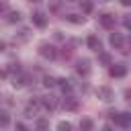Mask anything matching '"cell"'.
<instances>
[{
  "instance_id": "obj_8",
  "label": "cell",
  "mask_w": 131,
  "mask_h": 131,
  "mask_svg": "<svg viewBox=\"0 0 131 131\" xmlns=\"http://www.w3.org/2000/svg\"><path fill=\"white\" fill-rule=\"evenodd\" d=\"M61 106H63L66 111H76V108H78V98H74V96H66L63 102H61Z\"/></svg>"
},
{
  "instance_id": "obj_12",
  "label": "cell",
  "mask_w": 131,
  "mask_h": 131,
  "mask_svg": "<svg viewBox=\"0 0 131 131\" xmlns=\"http://www.w3.org/2000/svg\"><path fill=\"white\" fill-rule=\"evenodd\" d=\"M55 84L63 90V92H70L72 90V84H70V80H66V78H59V80H55Z\"/></svg>"
},
{
  "instance_id": "obj_29",
  "label": "cell",
  "mask_w": 131,
  "mask_h": 131,
  "mask_svg": "<svg viewBox=\"0 0 131 131\" xmlns=\"http://www.w3.org/2000/svg\"><path fill=\"white\" fill-rule=\"evenodd\" d=\"M68 2H76V0H68Z\"/></svg>"
},
{
  "instance_id": "obj_4",
  "label": "cell",
  "mask_w": 131,
  "mask_h": 131,
  "mask_svg": "<svg viewBox=\"0 0 131 131\" xmlns=\"http://www.w3.org/2000/svg\"><path fill=\"white\" fill-rule=\"evenodd\" d=\"M108 74H111L113 78H125V76H127V66H125V63H111Z\"/></svg>"
},
{
  "instance_id": "obj_2",
  "label": "cell",
  "mask_w": 131,
  "mask_h": 131,
  "mask_svg": "<svg viewBox=\"0 0 131 131\" xmlns=\"http://www.w3.org/2000/svg\"><path fill=\"white\" fill-rule=\"evenodd\" d=\"M39 53H41V57H45V59H55V57H57V49H55L53 45H49V43H41V45H39Z\"/></svg>"
},
{
  "instance_id": "obj_17",
  "label": "cell",
  "mask_w": 131,
  "mask_h": 131,
  "mask_svg": "<svg viewBox=\"0 0 131 131\" xmlns=\"http://www.w3.org/2000/svg\"><path fill=\"white\" fill-rule=\"evenodd\" d=\"M8 125H10V117L4 111H0V127H8Z\"/></svg>"
},
{
  "instance_id": "obj_6",
  "label": "cell",
  "mask_w": 131,
  "mask_h": 131,
  "mask_svg": "<svg viewBox=\"0 0 131 131\" xmlns=\"http://www.w3.org/2000/svg\"><path fill=\"white\" fill-rule=\"evenodd\" d=\"M41 106H45L47 111H55L57 98H55V96H43V98H41Z\"/></svg>"
},
{
  "instance_id": "obj_30",
  "label": "cell",
  "mask_w": 131,
  "mask_h": 131,
  "mask_svg": "<svg viewBox=\"0 0 131 131\" xmlns=\"http://www.w3.org/2000/svg\"><path fill=\"white\" fill-rule=\"evenodd\" d=\"M31 2H39V0H31Z\"/></svg>"
},
{
  "instance_id": "obj_23",
  "label": "cell",
  "mask_w": 131,
  "mask_h": 131,
  "mask_svg": "<svg viewBox=\"0 0 131 131\" xmlns=\"http://www.w3.org/2000/svg\"><path fill=\"white\" fill-rule=\"evenodd\" d=\"M8 10V0H0V12H6Z\"/></svg>"
},
{
  "instance_id": "obj_22",
  "label": "cell",
  "mask_w": 131,
  "mask_h": 131,
  "mask_svg": "<svg viewBox=\"0 0 131 131\" xmlns=\"http://www.w3.org/2000/svg\"><path fill=\"white\" fill-rule=\"evenodd\" d=\"M8 72H16V74H20V63H10V68H8Z\"/></svg>"
},
{
  "instance_id": "obj_14",
  "label": "cell",
  "mask_w": 131,
  "mask_h": 131,
  "mask_svg": "<svg viewBox=\"0 0 131 131\" xmlns=\"http://www.w3.org/2000/svg\"><path fill=\"white\" fill-rule=\"evenodd\" d=\"M94 129V123L90 119H82L80 121V131H92Z\"/></svg>"
},
{
  "instance_id": "obj_13",
  "label": "cell",
  "mask_w": 131,
  "mask_h": 131,
  "mask_svg": "<svg viewBox=\"0 0 131 131\" xmlns=\"http://www.w3.org/2000/svg\"><path fill=\"white\" fill-rule=\"evenodd\" d=\"M35 129H37V131H49V121H47V119H37Z\"/></svg>"
},
{
  "instance_id": "obj_26",
  "label": "cell",
  "mask_w": 131,
  "mask_h": 131,
  "mask_svg": "<svg viewBox=\"0 0 131 131\" xmlns=\"http://www.w3.org/2000/svg\"><path fill=\"white\" fill-rule=\"evenodd\" d=\"M121 4H123V6H129V4H131V0H121Z\"/></svg>"
},
{
  "instance_id": "obj_25",
  "label": "cell",
  "mask_w": 131,
  "mask_h": 131,
  "mask_svg": "<svg viewBox=\"0 0 131 131\" xmlns=\"http://www.w3.org/2000/svg\"><path fill=\"white\" fill-rule=\"evenodd\" d=\"M123 25H125V29H129V27H131V20H129V16H125V18H123Z\"/></svg>"
},
{
  "instance_id": "obj_21",
  "label": "cell",
  "mask_w": 131,
  "mask_h": 131,
  "mask_svg": "<svg viewBox=\"0 0 131 131\" xmlns=\"http://www.w3.org/2000/svg\"><path fill=\"white\" fill-rule=\"evenodd\" d=\"M98 57H100V61H102V63H111V61H113L108 53H98Z\"/></svg>"
},
{
  "instance_id": "obj_15",
  "label": "cell",
  "mask_w": 131,
  "mask_h": 131,
  "mask_svg": "<svg viewBox=\"0 0 131 131\" xmlns=\"http://www.w3.org/2000/svg\"><path fill=\"white\" fill-rule=\"evenodd\" d=\"M80 6H82V10L88 14V12H92V8H94V4H92V0H82L80 2Z\"/></svg>"
},
{
  "instance_id": "obj_19",
  "label": "cell",
  "mask_w": 131,
  "mask_h": 131,
  "mask_svg": "<svg viewBox=\"0 0 131 131\" xmlns=\"http://www.w3.org/2000/svg\"><path fill=\"white\" fill-rule=\"evenodd\" d=\"M57 129H59V131H72V123H68V121H61V123L57 125Z\"/></svg>"
},
{
  "instance_id": "obj_3",
  "label": "cell",
  "mask_w": 131,
  "mask_h": 131,
  "mask_svg": "<svg viewBox=\"0 0 131 131\" xmlns=\"http://www.w3.org/2000/svg\"><path fill=\"white\" fill-rule=\"evenodd\" d=\"M98 23H100V27H104L106 31H113V29H115V16H113L111 12L98 14Z\"/></svg>"
},
{
  "instance_id": "obj_18",
  "label": "cell",
  "mask_w": 131,
  "mask_h": 131,
  "mask_svg": "<svg viewBox=\"0 0 131 131\" xmlns=\"http://www.w3.org/2000/svg\"><path fill=\"white\" fill-rule=\"evenodd\" d=\"M18 20H20V12L18 10H14V12L8 14V23H18Z\"/></svg>"
},
{
  "instance_id": "obj_16",
  "label": "cell",
  "mask_w": 131,
  "mask_h": 131,
  "mask_svg": "<svg viewBox=\"0 0 131 131\" xmlns=\"http://www.w3.org/2000/svg\"><path fill=\"white\" fill-rule=\"evenodd\" d=\"M66 18H68L70 23H74V25H82V23H84V16H80V14H68Z\"/></svg>"
},
{
  "instance_id": "obj_28",
  "label": "cell",
  "mask_w": 131,
  "mask_h": 131,
  "mask_svg": "<svg viewBox=\"0 0 131 131\" xmlns=\"http://www.w3.org/2000/svg\"><path fill=\"white\" fill-rule=\"evenodd\" d=\"M102 131H115V129H113V127H104Z\"/></svg>"
},
{
  "instance_id": "obj_20",
  "label": "cell",
  "mask_w": 131,
  "mask_h": 131,
  "mask_svg": "<svg viewBox=\"0 0 131 131\" xmlns=\"http://www.w3.org/2000/svg\"><path fill=\"white\" fill-rule=\"evenodd\" d=\"M43 84H45L47 88H51V86H55V80H53L51 76H45V78H43Z\"/></svg>"
},
{
  "instance_id": "obj_11",
  "label": "cell",
  "mask_w": 131,
  "mask_h": 131,
  "mask_svg": "<svg viewBox=\"0 0 131 131\" xmlns=\"http://www.w3.org/2000/svg\"><path fill=\"white\" fill-rule=\"evenodd\" d=\"M98 96H100L102 100H113V90L106 88V86H100V88H98Z\"/></svg>"
},
{
  "instance_id": "obj_24",
  "label": "cell",
  "mask_w": 131,
  "mask_h": 131,
  "mask_svg": "<svg viewBox=\"0 0 131 131\" xmlns=\"http://www.w3.org/2000/svg\"><path fill=\"white\" fill-rule=\"evenodd\" d=\"M14 131H29V129H27L23 123H16V125H14Z\"/></svg>"
},
{
  "instance_id": "obj_9",
  "label": "cell",
  "mask_w": 131,
  "mask_h": 131,
  "mask_svg": "<svg viewBox=\"0 0 131 131\" xmlns=\"http://www.w3.org/2000/svg\"><path fill=\"white\" fill-rule=\"evenodd\" d=\"M76 72L82 74V76H86V74L90 72V61H88V59H80V61L76 63Z\"/></svg>"
},
{
  "instance_id": "obj_7",
  "label": "cell",
  "mask_w": 131,
  "mask_h": 131,
  "mask_svg": "<svg viewBox=\"0 0 131 131\" xmlns=\"http://www.w3.org/2000/svg\"><path fill=\"white\" fill-rule=\"evenodd\" d=\"M108 43H111L113 47H117V49H123V35H121V33H111Z\"/></svg>"
},
{
  "instance_id": "obj_1",
  "label": "cell",
  "mask_w": 131,
  "mask_h": 131,
  "mask_svg": "<svg viewBox=\"0 0 131 131\" xmlns=\"http://www.w3.org/2000/svg\"><path fill=\"white\" fill-rule=\"evenodd\" d=\"M111 121L113 123H117V125H121V127H129L131 125V115L129 113H111Z\"/></svg>"
},
{
  "instance_id": "obj_10",
  "label": "cell",
  "mask_w": 131,
  "mask_h": 131,
  "mask_svg": "<svg viewBox=\"0 0 131 131\" xmlns=\"http://www.w3.org/2000/svg\"><path fill=\"white\" fill-rule=\"evenodd\" d=\"M86 43H88V47H90V49H94V51H100V39H98L96 35H90Z\"/></svg>"
},
{
  "instance_id": "obj_5",
  "label": "cell",
  "mask_w": 131,
  "mask_h": 131,
  "mask_svg": "<svg viewBox=\"0 0 131 131\" xmlns=\"http://www.w3.org/2000/svg\"><path fill=\"white\" fill-rule=\"evenodd\" d=\"M31 20H33V25H35V27H39V29H43V27L47 25V16H45V12H41V10L33 12Z\"/></svg>"
},
{
  "instance_id": "obj_27",
  "label": "cell",
  "mask_w": 131,
  "mask_h": 131,
  "mask_svg": "<svg viewBox=\"0 0 131 131\" xmlns=\"http://www.w3.org/2000/svg\"><path fill=\"white\" fill-rule=\"evenodd\" d=\"M4 47H6V43H4V41H0V51H4Z\"/></svg>"
}]
</instances>
